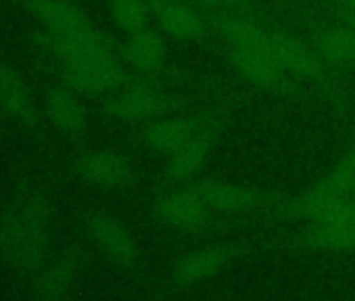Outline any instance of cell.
Wrapping results in <instances>:
<instances>
[{"mask_svg": "<svg viewBox=\"0 0 355 301\" xmlns=\"http://www.w3.org/2000/svg\"><path fill=\"white\" fill-rule=\"evenodd\" d=\"M340 5H343L351 15H355V0H340Z\"/></svg>", "mask_w": 355, "mask_h": 301, "instance_id": "cell-25", "label": "cell"}, {"mask_svg": "<svg viewBox=\"0 0 355 301\" xmlns=\"http://www.w3.org/2000/svg\"><path fill=\"white\" fill-rule=\"evenodd\" d=\"M270 51L291 78L305 82L324 78V61L315 49L307 46L297 36L284 30H270Z\"/></svg>", "mask_w": 355, "mask_h": 301, "instance_id": "cell-8", "label": "cell"}, {"mask_svg": "<svg viewBox=\"0 0 355 301\" xmlns=\"http://www.w3.org/2000/svg\"><path fill=\"white\" fill-rule=\"evenodd\" d=\"M76 174L90 187L117 191L134 180V166L119 150L92 148L76 160Z\"/></svg>", "mask_w": 355, "mask_h": 301, "instance_id": "cell-5", "label": "cell"}, {"mask_svg": "<svg viewBox=\"0 0 355 301\" xmlns=\"http://www.w3.org/2000/svg\"><path fill=\"white\" fill-rule=\"evenodd\" d=\"M165 107V96L148 84L119 86L107 103V111L115 119L140 121L150 119Z\"/></svg>", "mask_w": 355, "mask_h": 301, "instance_id": "cell-12", "label": "cell"}, {"mask_svg": "<svg viewBox=\"0 0 355 301\" xmlns=\"http://www.w3.org/2000/svg\"><path fill=\"white\" fill-rule=\"evenodd\" d=\"M232 259H234V249L230 247L216 245V247L197 249L175 264L173 278L180 284H199L226 270L232 264Z\"/></svg>", "mask_w": 355, "mask_h": 301, "instance_id": "cell-15", "label": "cell"}, {"mask_svg": "<svg viewBox=\"0 0 355 301\" xmlns=\"http://www.w3.org/2000/svg\"><path fill=\"white\" fill-rule=\"evenodd\" d=\"M209 207L193 191H171L157 199L155 214L169 226L175 228H199L209 220Z\"/></svg>", "mask_w": 355, "mask_h": 301, "instance_id": "cell-14", "label": "cell"}, {"mask_svg": "<svg viewBox=\"0 0 355 301\" xmlns=\"http://www.w3.org/2000/svg\"><path fill=\"white\" fill-rule=\"evenodd\" d=\"M315 53L324 65L347 67L355 63V30L349 26H328L318 34Z\"/></svg>", "mask_w": 355, "mask_h": 301, "instance_id": "cell-20", "label": "cell"}, {"mask_svg": "<svg viewBox=\"0 0 355 301\" xmlns=\"http://www.w3.org/2000/svg\"><path fill=\"white\" fill-rule=\"evenodd\" d=\"M199 7L216 11L220 15L228 13H249V0H195Z\"/></svg>", "mask_w": 355, "mask_h": 301, "instance_id": "cell-23", "label": "cell"}, {"mask_svg": "<svg viewBox=\"0 0 355 301\" xmlns=\"http://www.w3.org/2000/svg\"><path fill=\"white\" fill-rule=\"evenodd\" d=\"M34 301H69V299H59V297H40V295H34Z\"/></svg>", "mask_w": 355, "mask_h": 301, "instance_id": "cell-26", "label": "cell"}, {"mask_svg": "<svg viewBox=\"0 0 355 301\" xmlns=\"http://www.w3.org/2000/svg\"><path fill=\"white\" fill-rule=\"evenodd\" d=\"M121 59L138 74H157L165 63V42L159 32L142 28L128 34L121 49Z\"/></svg>", "mask_w": 355, "mask_h": 301, "instance_id": "cell-16", "label": "cell"}, {"mask_svg": "<svg viewBox=\"0 0 355 301\" xmlns=\"http://www.w3.org/2000/svg\"><path fill=\"white\" fill-rule=\"evenodd\" d=\"M207 121L199 117H165L148 123L142 132V142L153 153L163 155L165 160L180 150L189 140H193Z\"/></svg>", "mask_w": 355, "mask_h": 301, "instance_id": "cell-11", "label": "cell"}, {"mask_svg": "<svg viewBox=\"0 0 355 301\" xmlns=\"http://www.w3.org/2000/svg\"><path fill=\"white\" fill-rule=\"evenodd\" d=\"M0 115L17 126L36 123L38 103L17 65L0 51Z\"/></svg>", "mask_w": 355, "mask_h": 301, "instance_id": "cell-6", "label": "cell"}, {"mask_svg": "<svg viewBox=\"0 0 355 301\" xmlns=\"http://www.w3.org/2000/svg\"><path fill=\"white\" fill-rule=\"evenodd\" d=\"M328 178L345 193L355 191V146L340 160V164L334 168V172Z\"/></svg>", "mask_w": 355, "mask_h": 301, "instance_id": "cell-22", "label": "cell"}, {"mask_svg": "<svg viewBox=\"0 0 355 301\" xmlns=\"http://www.w3.org/2000/svg\"><path fill=\"white\" fill-rule=\"evenodd\" d=\"M144 3L148 5V9H150V11H157V9H161L163 5L171 3V0H144Z\"/></svg>", "mask_w": 355, "mask_h": 301, "instance_id": "cell-24", "label": "cell"}, {"mask_svg": "<svg viewBox=\"0 0 355 301\" xmlns=\"http://www.w3.org/2000/svg\"><path fill=\"white\" fill-rule=\"evenodd\" d=\"M155 15H157V24L161 32L173 40L193 42L205 34L203 15L193 5L182 3V0H171V3L157 9Z\"/></svg>", "mask_w": 355, "mask_h": 301, "instance_id": "cell-17", "label": "cell"}, {"mask_svg": "<svg viewBox=\"0 0 355 301\" xmlns=\"http://www.w3.org/2000/svg\"><path fill=\"white\" fill-rule=\"evenodd\" d=\"M230 63L236 74L253 86L268 90H288L291 76L268 49H228Z\"/></svg>", "mask_w": 355, "mask_h": 301, "instance_id": "cell-9", "label": "cell"}, {"mask_svg": "<svg viewBox=\"0 0 355 301\" xmlns=\"http://www.w3.org/2000/svg\"><path fill=\"white\" fill-rule=\"evenodd\" d=\"M44 115L63 136H80L88 128V111L71 86H53L44 96Z\"/></svg>", "mask_w": 355, "mask_h": 301, "instance_id": "cell-10", "label": "cell"}, {"mask_svg": "<svg viewBox=\"0 0 355 301\" xmlns=\"http://www.w3.org/2000/svg\"><path fill=\"white\" fill-rule=\"evenodd\" d=\"M82 268H84V255L78 247H63L57 253H51L42 270L34 276L36 280L34 295L69 299L82 274Z\"/></svg>", "mask_w": 355, "mask_h": 301, "instance_id": "cell-7", "label": "cell"}, {"mask_svg": "<svg viewBox=\"0 0 355 301\" xmlns=\"http://www.w3.org/2000/svg\"><path fill=\"white\" fill-rule=\"evenodd\" d=\"M193 191L205 201L209 209L216 212L245 214L257 209L263 203V197L257 191L218 178H203L193 184Z\"/></svg>", "mask_w": 355, "mask_h": 301, "instance_id": "cell-13", "label": "cell"}, {"mask_svg": "<svg viewBox=\"0 0 355 301\" xmlns=\"http://www.w3.org/2000/svg\"><path fill=\"white\" fill-rule=\"evenodd\" d=\"M84 230L92 245L117 266L132 268L138 264V245L130 228L113 214L103 209L90 212L84 220Z\"/></svg>", "mask_w": 355, "mask_h": 301, "instance_id": "cell-4", "label": "cell"}, {"mask_svg": "<svg viewBox=\"0 0 355 301\" xmlns=\"http://www.w3.org/2000/svg\"><path fill=\"white\" fill-rule=\"evenodd\" d=\"M216 30L228 49H268L270 30L255 22L249 13L220 15Z\"/></svg>", "mask_w": 355, "mask_h": 301, "instance_id": "cell-18", "label": "cell"}, {"mask_svg": "<svg viewBox=\"0 0 355 301\" xmlns=\"http://www.w3.org/2000/svg\"><path fill=\"white\" fill-rule=\"evenodd\" d=\"M293 212L309 222V237L330 251L355 249V201L330 178H324L293 201Z\"/></svg>", "mask_w": 355, "mask_h": 301, "instance_id": "cell-3", "label": "cell"}, {"mask_svg": "<svg viewBox=\"0 0 355 301\" xmlns=\"http://www.w3.org/2000/svg\"><path fill=\"white\" fill-rule=\"evenodd\" d=\"M51 201L38 187H24L0 214V251L9 266L34 278L51 257Z\"/></svg>", "mask_w": 355, "mask_h": 301, "instance_id": "cell-2", "label": "cell"}, {"mask_svg": "<svg viewBox=\"0 0 355 301\" xmlns=\"http://www.w3.org/2000/svg\"><path fill=\"white\" fill-rule=\"evenodd\" d=\"M109 9L115 24L128 34L146 28V17L150 9L144 0H111Z\"/></svg>", "mask_w": 355, "mask_h": 301, "instance_id": "cell-21", "label": "cell"}, {"mask_svg": "<svg viewBox=\"0 0 355 301\" xmlns=\"http://www.w3.org/2000/svg\"><path fill=\"white\" fill-rule=\"evenodd\" d=\"M216 140V130L207 123L193 140L167 157V174L173 180H191L205 164Z\"/></svg>", "mask_w": 355, "mask_h": 301, "instance_id": "cell-19", "label": "cell"}, {"mask_svg": "<svg viewBox=\"0 0 355 301\" xmlns=\"http://www.w3.org/2000/svg\"><path fill=\"white\" fill-rule=\"evenodd\" d=\"M17 5L67 86L107 94L123 84V61L71 0H17Z\"/></svg>", "mask_w": 355, "mask_h": 301, "instance_id": "cell-1", "label": "cell"}]
</instances>
